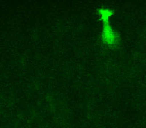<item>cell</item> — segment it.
I'll return each mask as SVG.
<instances>
[{"mask_svg": "<svg viewBox=\"0 0 146 128\" xmlns=\"http://www.w3.org/2000/svg\"><path fill=\"white\" fill-rule=\"evenodd\" d=\"M103 40L106 42L108 45H113L117 42L116 34L115 33L112 28L107 23L104 27L102 33Z\"/></svg>", "mask_w": 146, "mask_h": 128, "instance_id": "cell-1", "label": "cell"}, {"mask_svg": "<svg viewBox=\"0 0 146 128\" xmlns=\"http://www.w3.org/2000/svg\"><path fill=\"white\" fill-rule=\"evenodd\" d=\"M100 15L101 17V19L105 23H108V20L112 16V12L107 9H102L100 10Z\"/></svg>", "mask_w": 146, "mask_h": 128, "instance_id": "cell-2", "label": "cell"}]
</instances>
